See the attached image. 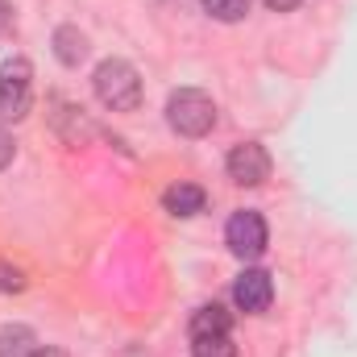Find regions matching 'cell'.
Listing matches in <instances>:
<instances>
[{
  "label": "cell",
  "instance_id": "ba28073f",
  "mask_svg": "<svg viewBox=\"0 0 357 357\" xmlns=\"http://www.w3.org/2000/svg\"><path fill=\"white\" fill-rule=\"evenodd\" d=\"M54 59L63 67H79L88 59V33L75 29V25H59L54 29Z\"/></svg>",
  "mask_w": 357,
  "mask_h": 357
},
{
  "label": "cell",
  "instance_id": "8992f818",
  "mask_svg": "<svg viewBox=\"0 0 357 357\" xmlns=\"http://www.w3.org/2000/svg\"><path fill=\"white\" fill-rule=\"evenodd\" d=\"M270 299H274V278H270L266 270L250 266L237 274V282H233V303L241 307V312H266Z\"/></svg>",
  "mask_w": 357,
  "mask_h": 357
},
{
  "label": "cell",
  "instance_id": "7c38bea8",
  "mask_svg": "<svg viewBox=\"0 0 357 357\" xmlns=\"http://www.w3.org/2000/svg\"><path fill=\"white\" fill-rule=\"evenodd\" d=\"M204 13H212L216 21L233 25L241 17H250V0H204Z\"/></svg>",
  "mask_w": 357,
  "mask_h": 357
},
{
  "label": "cell",
  "instance_id": "52a82bcc",
  "mask_svg": "<svg viewBox=\"0 0 357 357\" xmlns=\"http://www.w3.org/2000/svg\"><path fill=\"white\" fill-rule=\"evenodd\" d=\"M204 204H208V195L195 183H175V187L162 191V208L171 216H195V212H204Z\"/></svg>",
  "mask_w": 357,
  "mask_h": 357
},
{
  "label": "cell",
  "instance_id": "8fae6325",
  "mask_svg": "<svg viewBox=\"0 0 357 357\" xmlns=\"http://www.w3.org/2000/svg\"><path fill=\"white\" fill-rule=\"evenodd\" d=\"M191 349H195V357H237V345L229 333L225 337H191Z\"/></svg>",
  "mask_w": 357,
  "mask_h": 357
},
{
  "label": "cell",
  "instance_id": "6da1fadb",
  "mask_svg": "<svg viewBox=\"0 0 357 357\" xmlns=\"http://www.w3.org/2000/svg\"><path fill=\"white\" fill-rule=\"evenodd\" d=\"M91 88L108 112H133L142 104V75L125 59H104L91 75Z\"/></svg>",
  "mask_w": 357,
  "mask_h": 357
},
{
  "label": "cell",
  "instance_id": "e0dca14e",
  "mask_svg": "<svg viewBox=\"0 0 357 357\" xmlns=\"http://www.w3.org/2000/svg\"><path fill=\"white\" fill-rule=\"evenodd\" d=\"M33 357H67V354H63V349H54V345H46V349H38Z\"/></svg>",
  "mask_w": 357,
  "mask_h": 357
},
{
  "label": "cell",
  "instance_id": "2e32d148",
  "mask_svg": "<svg viewBox=\"0 0 357 357\" xmlns=\"http://www.w3.org/2000/svg\"><path fill=\"white\" fill-rule=\"evenodd\" d=\"M299 0H266V8H274V13H291Z\"/></svg>",
  "mask_w": 357,
  "mask_h": 357
},
{
  "label": "cell",
  "instance_id": "5b68a950",
  "mask_svg": "<svg viewBox=\"0 0 357 357\" xmlns=\"http://www.w3.org/2000/svg\"><path fill=\"white\" fill-rule=\"evenodd\" d=\"M225 171H229V178H233L237 187H262V183L270 178L266 146H258V142H241V146H233L229 158H225Z\"/></svg>",
  "mask_w": 357,
  "mask_h": 357
},
{
  "label": "cell",
  "instance_id": "3957f363",
  "mask_svg": "<svg viewBox=\"0 0 357 357\" xmlns=\"http://www.w3.org/2000/svg\"><path fill=\"white\" fill-rule=\"evenodd\" d=\"M33 104V67L25 59L0 63V121H21Z\"/></svg>",
  "mask_w": 357,
  "mask_h": 357
},
{
  "label": "cell",
  "instance_id": "30bf717a",
  "mask_svg": "<svg viewBox=\"0 0 357 357\" xmlns=\"http://www.w3.org/2000/svg\"><path fill=\"white\" fill-rule=\"evenodd\" d=\"M38 349L42 345L25 324H4L0 328V357H33Z\"/></svg>",
  "mask_w": 357,
  "mask_h": 357
},
{
  "label": "cell",
  "instance_id": "277c9868",
  "mask_svg": "<svg viewBox=\"0 0 357 357\" xmlns=\"http://www.w3.org/2000/svg\"><path fill=\"white\" fill-rule=\"evenodd\" d=\"M266 220L258 216V212H250V208H241V212H233L229 216V225H225V241H229V250L237 254V258H262L266 254Z\"/></svg>",
  "mask_w": 357,
  "mask_h": 357
},
{
  "label": "cell",
  "instance_id": "5bb4252c",
  "mask_svg": "<svg viewBox=\"0 0 357 357\" xmlns=\"http://www.w3.org/2000/svg\"><path fill=\"white\" fill-rule=\"evenodd\" d=\"M13 29H17L13 4H8V0H0V42H4V38H13Z\"/></svg>",
  "mask_w": 357,
  "mask_h": 357
},
{
  "label": "cell",
  "instance_id": "7a4b0ae2",
  "mask_svg": "<svg viewBox=\"0 0 357 357\" xmlns=\"http://www.w3.org/2000/svg\"><path fill=\"white\" fill-rule=\"evenodd\" d=\"M167 121H171V129H175L178 137H204L216 125V104H212L208 91L178 88L167 100Z\"/></svg>",
  "mask_w": 357,
  "mask_h": 357
},
{
  "label": "cell",
  "instance_id": "9a60e30c",
  "mask_svg": "<svg viewBox=\"0 0 357 357\" xmlns=\"http://www.w3.org/2000/svg\"><path fill=\"white\" fill-rule=\"evenodd\" d=\"M13 154H17V146H13V133H8V129H0V171L13 162Z\"/></svg>",
  "mask_w": 357,
  "mask_h": 357
},
{
  "label": "cell",
  "instance_id": "9c48e42d",
  "mask_svg": "<svg viewBox=\"0 0 357 357\" xmlns=\"http://www.w3.org/2000/svg\"><path fill=\"white\" fill-rule=\"evenodd\" d=\"M229 328H233V316L220 303H204L191 316V337H225Z\"/></svg>",
  "mask_w": 357,
  "mask_h": 357
},
{
  "label": "cell",
  "instance_id": "4fadbf2b",
  "mask_svg": "<svg viewBox=\"0 0 357 357\" xmlns=\"http://www.w3.org/2000/svg\"><path fill=\"white\" fill-rule=\"evenodd\" d=\"M0 291H4V295H13V291H25V274H21V266H13V262H0Z\"/></svg>",
  "mask_w": 357,
  "mask_h": 357
}]
</instances>
